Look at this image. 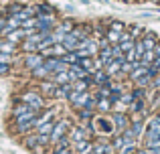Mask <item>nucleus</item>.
Instances as JSON below:
<instances>
[{
	"label": "nucleus",
	"mask_w": 160,
	"mask_h": 154,
	"mask_svg": "<svg viewBox=\"0 0 160 154\" xmlns=\"http://www.w3.org/2000/svg\"><path fill=\"white\" fill-rule=\"evenodd\" d=\"M93 130L102 134H116V124L108 118H93Z\"/></svg>",
	"instance_id": "nucleus-1"
},
{
	"label": "nucleus",
	"mask_w": 160,
	"mask_h": 154,
	"mask_svg": "<svg viewBox=\"0 0 160 154\" xmlns=\"http://www.w3.org/2000/svg\"><path fill=\"white\" fill-rule=\"evenodd\" d=\"M55 20L53 14H37V31H43V32H51L55 28Z\"/></svg>",
	"instance_id": "nucleus-2"
},
{
	"label": "nucleus",
	"mask_w": 160,
	"mask_h": 154,
	"mask_svg": "<svg viewBox=\"0 0 160 154\" xmlns=\"http://www.w3.org/2000/svg\"><path fill=\"white\" fill-rule=\"evenodd\" d=\"M22 102H27V103H28V106H31V107H32V110H37V112H39V110H41V107H43V106H45V102H43V97H41V95H39V93H35V91H27V93H24V95H22Z\"/></svg>",
	"instance_id": "nucleus-3"
},
{
	"label": "nucleus",
	"mask_w": 160,
	"mask_h": 154,
	"mask_svg": "<svg viewBox=\"0 0 160 154\" xmlns=\"http://www.w3.org/2000/svg\"><path fill=\"white\" fill-rule=\"evenodd\" d=\"M113 124H116V134H122V132L126 130V128L130 126V120L126 114H122V112H113Z\"/></svg>",
	"instance_id": "nucleus-4"
},
{
	"label": "nucleus",
	"mask_w": 160,
	"mask_h": 154,
	"mask_svg": "<svg viewBox=\"0 0 160 154\" xmlns=\"http://www.w3.org/2000/svg\"><path fill=\"white\" fill-rule=\"evenodd\" d=\"M43 63H45V57L39 55V53H28V55L24 57V65H27L31 71L35 67H39V65H43Z\"/></svg>",
	"instance_id": "nucleus-5"
},
{
	"label": "nucleus",
	"mask_w": 160,
	"mask_h": 154,
	"mask_svg": "<svg viewBox=\"0 0 160 154\" xmlns=\"http://www.w3.org/2000/svg\"><path fill=\"white\" fill-rule=\"evenodd\" d=\"M65 130H67V122H65V120H59V122L55 124L53 132L49 134V138H51V142H57L59 138H63V136H65Z\"/></svg>",
	"instance_id": "nucleus-6"
},
{
	"label": "nucleus",
	"mask_w": 160,
	"mask_h": 154,
	"mask_svg": "<svg viewBox=\"0 0 160 154\" xmlns=\"http://www.w3.org/2000/svg\"><path fill=\"white\" fill-rule=\"evenodd\" d=\"M31 35V31H28V28H14V31H10L6 35V39L10 41V43H16V41H20V39H24V37H28Z\"/></svg>",
	"instance_id": "nucleus-7"
},
{
	"label": "nucleus",
	"mask_w": 160,
	"mask_h": 154,
	"mask_svg": "<svg viewBox=\"0 0 160 154\" xmlns=\"http://www.w3.org/2000/svg\"><path fill=\"white\" fill-rule=\"evenodd\" d=\"M91 150H93V144L87 142V138L75 144V154H91Z\"/></svg>",
	"instance_id": "nucleus-8"
},
{
	"label": "nucleus",
	"mask_w": 160,
	"mask_h": 154,
	"mask_svg": "<svg viewBox=\"0 0 160 154\" xmlns=\"http://www.w3.org/2000/svg\"><path fill=\"white\" fill-rule=\"evenodd\" d=\"M142 43H144L146 51H154V47H156V35H154V32H144Z\"/></svg>",
	"instance_id": "nucleus-9"
},
{
	"label": "nucleus",
	"mask_w": 160,
	"mask_h": 154,
	"mask_svg": "<svg viewBox=\"0 0 160 154\" xmlns=\"http://www.w3.org/2000/svg\"><path fill=\"white\" fill-rule=\"evenodd\" d=\"M71 91H73V85L67 81V83H61V85H57V91H55V95H57V97H65V99H67Z\"/></svg>",
	"instance_id": "nucleus-10"
},
{
	"label": "nucleus",
	"mask_w": 160,
	"mask_h": 154,
	"mask_svg": "<svg viewBox=\"0 0 160 154\" xmlns=\"http://www.w3.org/2000/svg\"><path fill=\"white\" fill-rule=\"evenodd\" d=\"M144 53H146L144 43H142V41H136V45H134V59H136V61H142Z\"/></svg>",
	"instance_id": "nucleus-11"
},
{
	"label": "nucleus",
	"mask_w": 160,
	"mask_h": 154,
	"mask_svg": "<svg viewBox=\"0 0 160 154\" xmlns=\"http://www.w3.org/2000/svg\"><path fill=\"white\" fill-rule=\"evenodd\" d=\"M93 79H95V85H106V83H109V73L108 71H98L93 75Z\"/></svg>",
	"instance_id": "nucleus-12"
},
{
	"label": "nucleus",
	"mask_w": 160,
	"mask_h": 154,
	"mask_svg": "<svg viewBox=\"0 0 160 154\" xmlns=\"http://www.w3.org/2000/svg\"><path fill=\"white\" fill-rule=\"evenodd\" d=\"M87 130H83V128H73L71 130V140H75V142H79V140H85L87 138Z\"/></svg>",
	"instance_id": "nucleus-13"
},
{
	"label": "nucleus",
	"mask_w": 160,
	"mask_h": 154,
	"mask_svg": "<svg viewBox=\"0 0 160 154\" xmlns=\"http://www.w3.org/2000/svg\"><path fill=\"white\" fill-rule=\"evenodd\" d=\"M112 97H99L98 99V110H102V112H109L112 110Z\"/></svg>",
	"instance_id": "nucleus-14"
},
{
	"label": "nucleus",
	"mask_w": 160,
	"mask_h": 154,
	"mask_svg": "<svg viewBox=\"0 0 160 154\" xmlns=\"http://www.w3.org/2000/svg\"><path fill=\"white\" fill-rule=\"evenodd\" d=\"M130 128H132L134 136H142V128H144V122H142V120H134V122L130 124Z\"/></svg>",
	"instance_id": "nucleus-15"
},
{
	"label": "nucleus",
	"mask_w": 160,
	"mask_h": 154,
	"mask_svg": "<svg viewBox=\"0 0 160 154\" xmlns=\"http://www.w3.org/2000/svg\"><path fill=\"white\" fill-rule=\"evenodd\" d=\"M32 75H35V77H39V79L47 77V75H49V71H47V67H45V63H43V65H39V67H35V69H32Z\"/></svg>",
	"instance_id": "nucleus-16"
},
{
	"label": "nucleus",
	"mask_w": 160,
	"mask_h": 154,
	"mask_svg": "<svg viewBox=\"0 0 160 154\" xmlns=\"http://www.w3.org/2000/svg\"><path fill=\"white\" fill-rule=\"evenodd\" d=\"M152 79H154V77L150 75V73H144V75H140L138 79H134V81H136L140 87H144V85H148V83H152Z\"/></svg>",
	"instance_id": "nucleus-17"
},
{
	"label": "nucleus",
	"mask_w": 160,
	"mask_h": 154,
	"mask_svg": "<svg viewBox=\"0 0 160 154\" xmlns=\"http://www.w3.org/2000/svg\"><path fill=\"white\" fill-rule=\"evenodd\" d=\"M41 87H43V91L49 93V95H55V91H57V83H53V81H45Z\"/></svg>",
	"instance_id": "nucleus-18"
},
{
	"label": "nucleus",
	"mask_w": 160,
	"mask_h": 154,
	"mask_svg": "<svg viewBox=\"0 0 160 154\" xmlns=\"http://www.w3.org/2000/svg\"><path fill=\"white\" fill-rule=\"evenodd\" d=\"M0 51H4V53H14V51H16V47L6 39V41H0Z\"/></svg>",
	"instance_id": "nucleus-19"
},
{
	"label": "nucleus",
	"mask_w": 160,
	"mask_h": 154,
	"mask_svg": "<svg viewBox=\"0 0 160 154\" xmlns=\"http://www.w3.org/2000/svg\"><path fill=\"white\" fill-rule=\"evenodd\" d=\"M112 146H113V150H122V148L126 146V142H124V136L116 134V138L112 140Z\"/></svg>",
	"instance_id": "nucleus-20"
},
{
	"label": "nucleus",
	"mask_w": 160,
	"mask_h": 154,
	"mask_svg": "<svg viewBox=\"0 0 160 154\" xmlns=\"http://www.w3.org/2000/svg\"><path fill=\"white\" fill-rule=\"evenodd\" d=\"M134 45H136V41H134V39H126V41H120V47H122V51H124V53L132 51V49H134Z\"/></svg>",
	"instance_id": "nucleus-21"
},
{
	"label": "nucleus",
	"mask_w": 160,
	"mask_h": 154,
	"mask_svg": "<svg viewBox=\"0 0 160 154\" xmlns=\"http://www.w3.org/2000/svg\"><path fill=\"white\" fill-rule=\"evenodd\" d=\"M39 144H41V140H39V134H35V136H28V138H27V148H32V150H35V148L37 146H39Z\"/></svg>",
	"instance_id": "nucleus-22"
},
{
	"label": "nucleus",
	"mask_w": 160,
	"mask_h": 154,
	"mask_svg": "<svg viewBox=\"0 0 160 154\" xmlns=\"http://www.w3.org/2000/svg\"><path fill=\"white\" fill-rule=\"evenodd\" d=\"M106 39L112 45H116V43H120V32L118 31H109V32H106Z\"/></svg>",
	"instance_id": "nucleus-23"
},
{
	"label": "nucleus",
	"mask_w": 160,
	"mask_h": 154,
	"mask_svg": "<svg viewBox=\"0 0 160 154\" xmlns=\"http://www.w3.org/2000/svg\"><path fill=\"white\" fill-rule=\"evenodd\" d=\"M156 59V55H154V51H146L144 57H142V65H152V61Z\"/></svg>",
	"instance_id": "nucleus-24"
},
{
	"label": "nucleus",
	"mask_w": 160,
	"mask_h": 154,
	"mask_svg": "<svg viewBox=\"0 0 160 154\" xmlns=\"http://www.w3.org/2000/svg\"><path fill=\"white\" fill-rule=\"evenodd\" d=\"M144 99H140V97H138V99H134V103H132V110L134 112H146V106H144Z\"/></svg>",
	"instance_id": "nucleus-25"
},
{
	"label": "nucleus",
	"mask_w": 160,
	"mask_h": 154,
	"mask_svg": "<svg viewBox=\"0 0 160 154\" xmlns=\"http://www.w3.org/2000/svg\"><path fill=\"white\" fill-rule=\"evenodd\" d=\"M37 14H53V6H51V4H45V2H43Z\"/></svg>",
	"instance_id": "nucleus-26"
},
{
	"label": "nucleus",
	"mask_w": 160,
	"mask_h": 154,
	"mask_svg": "<svg viewBox=\"0 0 160 154\" xmlns=\"http://www.w3.org/2000/svg\"><path fill=\"white\" fill-rule=\"evenodd\" d=\"M146 148H150V150H158V148H160V140H146Z\"/></svg>",
	"instance_id": "nucleus-27"
},
{
	"label": "nucleus",
	"mask_w": 160,
	"mask_h": 154,
	"mask_svg": "<svg viewBox=\"0 0 160 154\" xmlns=\"http://www.w3.org/2000/svg\"><path fill=\"white\" fill-rule=\"evenodd\" d=\"M148 128H152V130H156V132H160V116H156V118H154L152 122L148 124Z\"/></svg>",
	"instance_id": "nucleus-28"
},
{
	"label": "nucleus",
	"mask_w": 160,
	"mask_h": 154,
	"mask_svg": "<svg viewBox=\"0 0 160 154\" xmlns=\"http://www.w3.org/2000/svg\"><path fill=\"white\" fill-rule=\"evenodd\" d=\"M12 53H4V51H0V63H10L12 61Z\"/></svg>",
	"instance_id": "nucleus-29"
},
{
	"label": "nucleus",
	"mask_w": 160,
	"mask_h": 154,
	"mask_svg": "<svg viewBox=\"0 0 160 154\" xmlns=\"http://www.w3.org/2000/svg\"><path fill=\"white\" fill-rule=\"evenodd\" d=\"M55 144H57V148H67L69 146V138H59Z\"/></svg>",
	"instance_id": "nucleus-30"
},
{
	"label": "nucleus",
	"mask_w": 160,
	"mask_h": 154,
	"mask_svg": "<svg viewBox=\"0 0 160 154\" xmlns=\"http://www.w3.org/2000/svg\"><path fill=\"white\" fill-rule=\"evenodd\" d=\"M112 28H113V31H118V32H122V31H124V24H122V22H120V20H113V24H112Z\"/></svg>",
	"instance_id": "nucleus-31"
},
{
	"label": "nucleus",
	"mask_w": 160,
	"mask_h": 154,
	"mask_svg": "<svg viewBox=\"0 0 160 154\" xmlns=\"http://www.w3.org/2000/svg\"><path fill=\"white\" fill-rule=\"evenodd\" d=\"M8 71H10V63H0V75H4Z\"/></svg>",
	"instance_id": "nucleus-32"
},
{
	"label": "nucleus",
	"mask_w": 160,
	"mask_h": 154,
	"mask_svg": "<svg viewBox=\"0 0 160 154\" xmlns=\"http://www.w3.org/2000/svg\"><path fill=\"white\" fill-rule=\"evenodd\" d=\"M55 154H73V152L67 150V148H57V150H55Z\"/></svg>",
	"instance_id": "nucleus-33"
},
{
	"label": "nucleus",
	"mask_w": 160,
	"mask_h": 154,
	"mask_svg": "<svg viewBox=\"0 0 160 154\" xmlns=\"http://www.w3.org/2000/svg\"><path fill=\"white\" fill-rule=\"evenodd\" d=\"M138 32H142V28H140V27H134V28H132V37L138 35Z\"/></svg>",
	"instance_id": "nucleus-34"
},
{
	"label": "nucleus",
	"mask_w": 160,
	"mask_h": 154,
	"mask_svg": "<svg viewBox=\"0 0 160 154\" xmlns=\"http://www.w3.org/2000/svg\"><path fill=\"white\" fill-rule=\"evenodd\" d=\"M154 55H156V57H160V43L156 45V47H154Z\"/></svg>",
	"instance_id": "nucleus-35"
},
{
	"label": "nucleus",
	"mask_w": 160,
	"mask_h": 154,
	"mask_svg": "<svg viewBox=\"0 0 160 154\" xmlns=\"http://www.w3.org/2000/svg\"><path fill=\"white\" fill-rule=\"evenodd\" d=\"M158 116H160V110H158Z\"/></svg>",
	"instance_id": "nucleus-36"
},
{
	"label": "nucleus",
	"mask_w": 160,
	"mask_h": 154,
	"mask_svg": "<svg viewBox=\"0 0 160 154\" xmlns=\"http://www.w3.org/2000/svg\"><path fill=\"white\" fill-rule=\"evenodd\" d=\"M73 154H75V152H73Z\"/></svg>",
	"instance_id": "nucleus-37"
}]
</instances>
